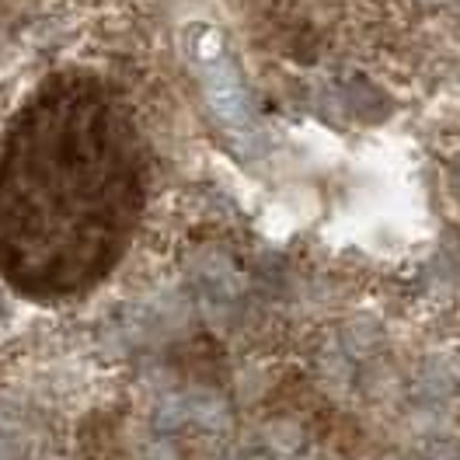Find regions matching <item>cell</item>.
Segmentation results:
<instances>
[{"mask_svg": "<svg viewBox=\"0 0 460 460\" xmlns=\"http://www.w3.org/2000/svg\"><path fill=\"white\" fill-rule=\"evenodd\" d=\"M144 199L126 98L87 70L46 77L0 146V279L35 304L84 296L129 252Z\"/></svg>", "mask_w": 460, "mask_h": 460, "instance_id": "cell-1", "label": "cell"}]
</instances>
